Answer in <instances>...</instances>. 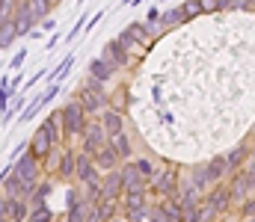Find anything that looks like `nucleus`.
I'll return each mask as SVG.
<instances>
[{"label": "nucleus", "instance_id": "obj_1", "mask_svg": "<svg viewBox=\"0 0 255 222\" xmlns=\"http://www.w3.org/2000/svg\"><path fill=\"white\" fill-rule=\"evenodd\" d=\"M57 116H60V125H63L65 137H80V134H83V128H86V113H83V107H80L77 101L65 104L63 110H57Z\"/></svg>", "mask_w": 255, "mask_h": 222}, {"label": "nucleus", "instance_id": "obj_2", "mask_svg": "<svg viewBox=\"0 0 255 222\" xmlns=\"http://www.w3.org/2000/svg\"><path fill=\"white\" fill-rule=\"evenodd\" d=\"M39 169H42V163H39V160L30 154V148H27L21 157H15V163H12V175H18L30 193L36 190V181H39Z\"/></svg>", "mask_w": 255, "mask_h": 222}, {"label": "nucleus", "instance_id": "obj_3", "mask_svg": "<svg viewBox=\"0 0 255 222\" xmlns=\"http://www.w3.org/2000/svg\"><path fill=\"white\" fill-rule=\"evenodd\" d=\"M77 104L83 107V113H98L101 107H107V95H104L101 83L89 77V80L83 83V92H80V101H77Z\"/></svg>", "mask_w": 255, "mask_h": 222}, {"label": "nucleus", "instance_id": "obj_4", "mask_svg": "<svg viewBox=\"0 0 255 222\" xmlns=\"http://www.w3.org/2000/svg\"><path fill=\"white\" fill-rule=\"evenodd\" d=\"M80 137H83V151H80V154H86V157H95L101 148L110 143V137L104 134V128H101L98 122H86V128H83Z\"/></svg>", "mask_w": 255, "mask_h": 222}, {"label": "nucleus", "instance_id": "obj_5", "mask_svg": "<svg viewBox=\"0 0 255 222\" xmlns=\"http://www.w3.org/2000/svg\"><path fill=\"white\" fill-rule=\"evenodd\" d=\"M74 178L80 181V184H98L101 178H98V169H95V163H92V157H86V154H77L74 157Z\"/></svg>", "mask_w": 255, "mask_h": 222}, {"label": "nucleus", "instance_id": "obj_6", "mask_svg": "<svg viewBox=\"0 0 255 222\" xmlns=\"http://www.w3.org/2000/svg\"><path fill=\"white\" fill-rule=\"evenodd\" d=\"M119 175H122V190H128V193H145L148 178H142V175L136 172V166H133V163L122 166V169H119Z\"/></svg>", "mask_w": 255, "mask_h": 222}, {"label": "nucleus", "instance_id": "obj_7", "mask_svg": "<svg viewBox=\"0 0 255 222\" xmlns=\"http://www.w3.org/2000/svg\"><path fill=\"white\" fill-rule=\"evenodd\" d=\"M0 193H3L6 199H30V190L24 187V181H21L18 175H12V169H9V175L0 181Z\"/></svg>", "mask_w": 255, "mask_h": 222}, {"label": "nucleus", "instance_id": "obj_8", "mask_svg": "<svg viewBox=\"0 0 255 222\" xmlns=\"http://www.w3.org/2000/svg\"><path fill=\"white\" fill-rule=\"evenodd\" d=\"M119 151H116V146L113 143H107V146L101 148L95 157H92V163H95V169H104V172H113V169H119Z\"/></svg>", "mask_w": 255, "mask_h": 222}, {"label": "nucleus", "instance_id": "obj_9", "mask_svg": "<svg viewBox=\"0 0 255 222\" xmlns=\"http://www.w3.org/2000/svg\"><path fill=\"white\" fill-rule=\"evenodd\" d=\"M89 217H92V205L86 199H80L77 193H71V208H68L65 222H89Z\"/></svg>", "mask_w": 255, "mask_h": 222}, {"label": "nucleus", "instance_id": "obj_10", "mask_svg": "<svg viewBox=\"0 0 255 222\" xmlns=\"http://www.w3.org/2000/svg\"><path fill=\"white\" fill-rule=\"evenodd\" d=\"M27 148H30V154H33V157H36L39 163H42V160H48V157H51V151H54L51 140H48V137H45L42 131H36V134L30 137V146H27Z\"/></svg>", "mask_w": 255, "mask_h": 222}, {"label": "nucleus", "instance_id": "obj_11", "mask_svg": "<svg viewBox=\"0 0 255 222\" xmlns=\"http://www.w3.org/2000/svg\"><path fill=\"white\" fill-rule=\"evenodd\" d=\"M119 193H122V175H119V169H113L101 178V196L104 199H119Z\"/></svg>", "mask_w": 255, "mask_h": 222}, {"label": "nucleus", "instance_id": "obj_12", "mask_svg": "<svg viewBox=\"0 0 255 222\" xmlns=\"http://www.w3.org/2000/svg\"><path fill=\"white\" fill-rule=\"evenodd\" d=\"M125 211H128V220L130 222L142 220V217H145V193H128Z\"/></svg>", "mask_w": 255, "mask_h": 222}, {"label": "nucleus", "instance_id": "obj_13", "mask_svg": "<svg viewBox=\"0 0 255 222\" xmlns=\"http://www.w3.org/2000/svg\"><path fill=\"white\" fill-rule=\"evenodd\" d=\"M6 217H9V222H27V217H30V202L27 199H9L6 202Z\"/></svg>", "mask_w": 255, "mask_h": 222}, {"label": "nucleus", "instance_id": "obj_14", "mask_svg": "<svg viewBox=\"0 0 255 222\" xmlns=\"http://www.w3.org/2000/svg\"><path fill=\"white\" fill-rule=\"evenodd\" d=\"M101 128H104V134L113 140L116 134H122V116H119L116 110H110V107H107V110L101 113Z\"/></svg>", "mask_w": 255, "mask_h": 222}, {"label": "nucleus", "instance_id": "obj_15", "mask_svg": "<svg viewBox=\"0 0 255 222\" xmlns=\"http://www.w3.org/2000/svg\"><path fill=\"white\" fill-rule=\"evenodd\" d=\"M39 131L51 140V146H57V143L63 140V125H60V116H57V113H54V116H48V119L39 125Z\"/></svg>", "mask_w": 255, "mask_h": 222}, {"label": "nucleus", "instance_id": "obj_16", "mask_svg": "<svg viewBox=\"0 0 255 222\" xmlns=\"http://www.w3.org/2000/svg\"><path fill=\"white\" fill-rule=\"evenodd\" d=\"M104 63H107V66H113V69H119V66H128L125 48H122L119 42H110V45L104 48Z\"/></svg>", "mask_w": 255, "mask_h": 222}, {"label": "nucleus", "instance_id": "obj_17", "mask_svg": "<svg viewBox=\"0 0 255 222\" xmlns=\"http://www.w3.org/2000/svg\"><path fill=\"white\" fill-rule=\"evenodd\" d=\"M92 214H95L101 222H110L113 217H116V199H104V196H101V199L92 205Z\"/></svg>", "mask_w": 255, "mask_h": 222}, {"label": "nucleus", "instance_id": "obj_18", "mask_svg": "<svg viewBox=\"0 0 255 222\" xmlns=\"http://www.w3.org/2000/svg\"><path fill=\"white\" fill-rule=\"evenodd\" d=\"M154 193H160V196H172V193H175V172H163V175H157V178H154Z\"/></svg>", "mask_w": 255, "mask_h": 222}, {"label": "nucleus", "instance_id": "obj_19", "mask_svg": "<svg viewBox=\"0 0 255 222\" xmlns=\"http://www.w3.org/2000/svg\"><path fill=\"white\" fill-rule=\"evenodd\" d=\"M110 74H113V66H107L104 60H92V63H89V77H92V80L107 83V80H110Z\"/></svg>", "mask_w": 255, "mask_h": 222}, {"label": "nucleus", "instance_id": "obj_20", "mask_svg": "<svg viewBox=\"0 0 255 222\" xmlns=\"http://www.w3.org/2000/svg\"><path fill=\"white\" fill-rule=\"evenodd\" d=\"M74 157H77V154H71V151H63V154H60V163H57V175H60V178H74Z\"/></svg>", "mask_w": 255, "mask_h": 222}, {"label": "nucleus", "instance_id": "obj_21", "mask_svg": "<svg viewBox=\"0 0 255 222\" xmlns=\"http://www.w3.org/2000/svg\"><path fill=\"white\" fill-rule=\"evenodd\" d=\"M139 39H145V27H142V24H130L125 33H122L119 45H122V48H130V45H133V42H139Z\"/></svg>", "mask_w": 255, "mask_h": 222}, {"label": "nucleus", "instance_id": "obj_22", "mask_svg": "<svg viewBox=\"0 0 255 222\" xmlns=\"http://www.w3.org/2000/svg\"><path fill=\"white\" fill-rule=\"evenodd\" d=\"M226 172H229V169H226V160H211V163L205 166V178H208V184L220 181V178H223Z\"/></svg>", "mask_w": 255, "mask_h": 222}, {"label": "nucleus", "instance_id": "obj_23", "mask_svg": "<svg viewBox=\"0 0 255 222\" xmlns=\"http://www.w3.org/2000/svg\"><path fill=\"white\" fill-rule=\"evenodd\" d=\"M54 92H57V86H51V89H48V92H45L42 98H36V101H33L30 107H27V113H21V122H27V119H33V116L39 113V107H42V104H45V101H48V98H51Z\"/></svg>", "mask_w": 255, "mask_h": 222}, {"label": "nucleus", "instance_id": "obj_24", "mask_svg": "<svg viewBox=\"0 0 255 222\" xmlns=\"http://www.w3.org/2000/svg\"><path fill=\"white\" fill-rule=\"evenodd\" d=\"M51 220H54V211H51L48 205L30 208V217H27V222H51Z\"/></svg>", "mask_w": 255, "mask_h": 222}, {"label": "nucleus", "instance_id": "obj_25", "mask_svg": "<svg viewBox=\"0 0 255 222\" xmlns=\"http://www.w3.org/2000/svg\"><path fill=\"white\" fill-rule=\"evenodd\" d=\"M110 143L116 146V151H119V157H130V151H133V148H130V140L125 137V131H122V134H116V137H113Z\"/></svg>", "mask_w": 255, "mask_h": 222}, {"label": "nucleus", "instance_id": "obj_26", "mask_svg": "<svg viewBox=\"0 0 255 222\" xmlns=\"http://www.w3.org/2000/svg\"><path fill=\"white\" fill-rule=\"evenodd\" d=\"M229 199H232V193H229V190H220V193H214V196H211V211H226Z\"/></svg>", "mask_w": 255, "mask_h": 222}, {"label": "nucleus", "instance_id": "obj_27", "mask_svg": "<svg viewBox=\"0 0 255 222\" xmlns=\"http://www.w3.org/2000/svg\"><path fill=\"white\" fill-rule=\"evenodd\" d=\"M15 36H18V33H15V24H12V21H3V24H0V48H6Z\"/></svg>", "mask_w": 255, "mask_h": 222}, {"label": "nucleus", "instance_id": "obj_28", "mask_svg": "<svg viewBox=\"0 0 255 222\" xmlns=\"http://www.w3.org/2000/svg\"><path fill=\"white\" fill-rule=\"evenodd\" d=\"M244 154H247V148H244V146H241V148H235V151H232V154L226 157V169H235V166L241 163V157H244Z\"/></svg>", "mask_w": 255, "mask_h": 222}, {"label": "nucleus", "instance_id": "obj_29", "mask_svg": "<svg viewBox=\"0 0 255 222\" xmlns=\"http://www.w3.org/2000/svg\"><path fill=\"white\" fill-rule=\"evenodd\" d=\"M148 30H160V12L157 9L148 12Z\"/></svg>", "mask_w": 255, "mask_h": 222}, {"label": "nucleus", "instance_id": "obj_30", "mask_svg": "<svg viewBox=\"0 0 255 222\" xmlns=\"http://www.w3.org/2000/svg\"><path fill=\"white\" fill-rule=\"evenodd\" d=\"M133 166H136V172H139L142 178H148V175H151V163H148V160H136Z\"/></svg>", "mask_w": 255, "mask_h": 222}, {"label": "nucleus", "instance_id": "obj_31", "mask_svg": "<svg viewBox=\"0 0 255 222\" xmlns=\"http://www.w3.org/2000/svg\"><path fill=\"white\" fill-rule=\"evenodd\" d=\"M30 3H33L42 15H48V9H51V3H54V0H30Z\"/></svg>", "mask_w": 255, "mask_h": 222}, {"label": "nucleus", "instance_id": "obj_32", "mask_svg": "<svg viewBox=\"0 0 255 222\" xmlns=\"http://www.w3.org/2000/svg\"><path fill=\"white\" fill-rule=\"evenodd\" d=\"M244 217H255V199H253V202H247V205H244Z\"/></svg>", "mask_w": 255, "mask_h": 222}, {"label": "nucleus", "instance_id": "obj_33", "mask_svg": "<svg viewBox=\"0 0 255 222\" xmlns=\"http://www.w3.org/2000/svg\"><path fill=\"white\" fill-rule=\"evenodd\" d=\"M24 57H27V54H24V51H21V54H18V57H15V60H12V66H15V69H18V66H21V63H24Z\"/></svg>", "mask_w": 255, "mask_h": 222}, {"label": "nucleus", "instance_id": "obj_34", "mask_svg": "<svg viewBox=\"0 0 255 222\" xmlns=\"http://www.w3.org/2000/svg\"><path fill=\"white\" fill-rule=\"evenodd\" d=\"M89 222H101V220H98V217H95V214H92V217H89Z\"/></svg>", "mask_w": 255, "mask_h": 222}, {"label": "nucleus", "instance_id": "obj_35", "mask_svg": "<svg viewBox=\"0 0 255 222\" xmlns=\"http://www.w3.org/2000/svg\"><path fill=\"white\" fill-rule=\"evenodd\" d=\"M247 222H255V217H253V220H247Z\"/></svg>", "mask_w": 255, "mask_h": 222}]
</instances>
